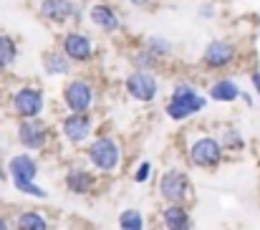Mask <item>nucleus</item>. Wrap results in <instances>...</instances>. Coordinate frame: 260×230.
Wrapping results in <instances>:
<instances>
[{
	"label": "nucleus",
	"instance_id": "9d476101",
	"mask_svg": "<svg viewBox=\"0 0 260 230\" xmlns=\"http://www.w3.org/2000/svg\"><path fill=\"white\" fill-rule=\"evenodd\" d=\"M121 89L124 94L137 101V104H154L162 94V78L157 71H144V69H129L121 78Z\"/></svg>",
	"mask_w": 260,
	"mask_h": 230
},
{
	"label": "nucleus",
	"instance_id": "c85d7f7f",
	"mask_svg": "<svg viewBox=\"0 0 260 230\" xmlns=\"http://www.w3.org/2000/svg\"><path fill=\"white\" fill-rule=\"evenodd\" d=\"M250 86H253V91L260 96V69L250 71Z\"/></svg>",
	"mask_w": 260,
	"mask_h": 230
},
{
	"label": "nucleus",
	"instance_id": "1a4fd4ad",
	"mask_svg": "<svg viewBox=\"0 0 260 230\" xmlns=\"http://www.w3.org/2000/svg\"><path fill=\"white\" fill-rule=\"evenodd\" d=\"M36 15L53 25V28H71V25H81L86 8L81 0H38L36 5Z\"/></svg>",
	"mask_w": 260,
	"mask_h": 230
},
{
	"label": "nucleus",
	"instance_id": "dca6fc26",
	"mask_svg": "<svg viewBox=\"0 0 260 230\" xmlns=\"http://www.w3.org/2000/svg\"><path fill=\"white\" fill-rule=\"evenodd\" d=\"M76 66L66 59V53L58 48V46H48L41 51V71L48 78H69L74 76Z\"/></svg>",
	"mask_w": 260,
	"mask_h": 230
},
{
	"label": "nucleus",
	"instance_id": "a878e982",
	"mask_svg": "<svg viewBox=\"0 0 260 230\" xmlns=\"http://www.w3.org/2000/svg\"><path fill=\"white\" fill-rule=\"evenodd\" d=\"M20 195H25V197H33V200H46L48 197V190L43 187V185H38V182H18V185H13Z\"/></svg>",
	"mask_w": 260,
	"mask_h": 230
},
{
	"label": "nucleus",
	"instance_id": "bb28decb",
	"mask_svg": "<svg viewBox=\"0 0 260 230\" xmlns=\"http://www.w3.org/2000/svg\"><path fill=\"white\" fill-rule=\"evenodd\" d=\"M119 3L129 10H149L154 5V0H119Z\"/></svg>",
	"mask_w": 260,
	"mask_h": 230
},
{
	"label": "nucleus",
	"instance_id": "393cba45",
	"mask_svg": "<svg viewBox=\"0 0 260 230\" xmlns=\"http://www.w3.org/2000/svg\"><path fill=\"white\" fill-rule=\"evenodd\" d=\"M152 175H154V162H152V159H142V162L134 167L132 180H134V185H147V182L152 180Z\"/></svg>",
	"mask_w": 260,
	"mask_h": 230
},
{
	"label": "nucleus",
	"instance_id": "39448f33",
	"mask_svg": "<svg viewBox=\"0 0 260 230\" xmlns=\"http://www.w3.org/2000/svg\"><path fill=\"white\" fill-rule=\"evenodd\" d=\"M48 109V96L46 89L38 83H18L10 94H8V111L20 122V119H38L43 117Z\"/></svg>",
	"mask_w": 260,
	"mask_h": 230
},
{
	"label": "nucleus",
	"instance_id": "4468645a",
	"mask_svg": "<svg viewBox=\"0 0 260 230\" xmlns=\"http://www.w3.org/2000/svg\"><path fill=\"white\" fill-rule=\"evenodd\" d=\"M99 172H93L88 164H71L63 175V187L69 195L76 197H88L99 190Z\"/></svg>",
	"mask_w": 260,
	"mask_h": 230
},
{
	"label": "nucleus",
	"instance_id": "cd10ccee",
	"mask_svg": "<svg viewBox=\"0 0 260 230\" xmlns=\"http://www.w3.org/2000/svg\"><path fill=\"white\" fill-rule=\"evenodd\" d=\"M197 15L210 20V18H215V15H217V10H215V5L207 0V3H200V5H197Z\"/></svg>",
	"mask_w": 260,
	"mask_h": 230
},
{
	"label": "nucleus",
	"instance_id": "9b49d317",
	"mask_svg": "<svg viewBox=\"0 0 260 230\" xmlns=\"http://www.w3.org/2000/svg\"><path fill=\"white\" fill-rule=\"evenodd\" d=\"M86 23L106 38L121 36L126 31V20L111 0H91L86 5Z\"/></svg>",
	"mask_w": 260,
	"mask_h": 230
},
{
	"label": "nucleus",
	"instance_id": "c756f323",
	"mask_svg": "<svg viewBox=\"0 0 260 230\" xmlns=\"http://www.w3.org/2000/svg\"><path fill=\"white\" fill-rule=\"evenodd\" d=\"M240 101H243L245 106H255V101H253V94H250V91H243V94H240Z\"/></svg>",
	"mask_w": 260,
	"mask_h": 230
},
{
	"label": "nucleus",
	"instance_id": "423d86ee",
	"mask_svg": "<svg viewBox=\"0 0 260 230\" xmlns=\"http://www.w3.org/2000/svg\"><path fill=\"white\" fill-rule=\"evenodd\" d=\"M184 157H187V164L192 169H202V172H212L217 169L228 152L222 150L220 145V137L217 134H197L187 142V150H184Z\"/></svg>",
	"mask_w": 260,
	"mask_h": 230
},
{
	"label": "nucleus",
	"instance_id": "5701e85b",
	"mask_svg": "<svg viewBox=\"0 0 260 230\" xmlns=\"http://www.w3.org/2000/svg\"><path fill=\"white\" fill-rule=\"evenodd\" d=\"M217 137H220V145H222V150L228 154H240V152H245V147H248L245 134L235 124H225Z\"/></svg>",
	"mask_w": 260,
	"mask_h": 230
},
{
	"label": "nucleus",
	"instance_id": "2eb2a0df",
	"mask_svg": "<svg viewBox=\"0 0 260 230\" xmlns=\"http://www.w3.org/2000/svg\"><path fill=\"white\" fill-rule=\"evenodd\" d=\"M5 172H8L13 185H18V182H36L38 172H41V164H38V159L30 152H18L8 159Z\"/></svg>",
	"mask_w": 260,
	"mask_h": 230
},
{
	"label": "nucleus",
	"instance_id": "412c9836",
	"mask_svg": "<svg viewBox=\"0 0 260 230\" xmlns=\"http://www.w3.org/2000/svg\"><path fill=\"white\" fill-rule=\"evenodd\" d=\"M13 230H51V218L46 213H41V210L25 208V210L15 213Z\"/></svg>",
	"mask_w": 260,
	"mask_h": 230
},
{
	"label": "nucleus",
	"instance_id": "0eeeda50",
	"mask_svg": "<svg viewBox=\"0 0 260 230\" xmlns=\"http://www.w3.org/2000/svg\"><path fill=\"white\" fill-rule=\"evenodd\" d=\"M240 59V46L233 41V38H225V36H217V38H210L200 53V69L207 71V74H225L230 71Z\"/></svg>",
	"mask_w": 260,
	"mask_h": 230
},
{
	"label": "nucleus",
	"instance_id": "a211bd4d",
	"mask_svg": "<svg viewBox=\"0 0 260 230\" xmlns=\"http://www.w3.org/2000/svg\"><path fill=\"white\" fill-rule=\"evenodd\" d=\"M159 225L162 230H192L194 220L187 205H165L159 210Z\"/></svg>",
	"mask_w": 260,
	"mask_h": 230
},
{
	"label": "nucleus",
	"instance_id": "aec40b11",
	"mask_svg": "<svg viewBox=\"0 0 260 230\" xmlns=\"http://www.w3.org/2000/svg\"><path fill=\"white\" fill-rule=\"evenodd\" d=\"M154 59H159L162 64H167V61H172L174 53H177V46H174L172 38H167V36H162V33H152V36H144L142 41H139Z\"/></svg>",
	"mask_w": 260,
	"mask_h": 230
},
{
	"label": "nucleus",
	"instance_id": "ddd939ff",
	"mask_svg": "<svg viewBox=\"0 0 260 230\" xmlns=\"http://www.w3.org/2000/svg\"><path fill=\"white\" fill-rule=\"evenodd\" d=\"M56 129H58V137L71 150H84L96 134V119H93V114H71V111H66V114H61Z\"/></svg>",
	"mask_w": 260,
	"mask_h": 230
},
{
	"label": "nucleus",
	"instance_id": "f8f14e48",
	"mask_svg": "<svg viewBox=\"0 0 260 230\" xmlns=\"http://www.w3.org/2000/svg\"><path fill=\"white\" fill-rule=\"evenodd\" d=\"M53 127L38 117V119H20L15 124V142L20 145L23 152H30V154H38V152H46L51 150L53 145Z\"/></svg>",
	"mask_w": 260,
	"mask_h": 230
},
{
	"label": "nucleus",
	"instance_id": "20e7f679",
	"mask_svg": "<svg viewBox=\"0 0 260 230\" xmlns=\"http://www.w3.org/2000/svg\"><path fill=\"white\" fill-rule=\"evenodd\" d=\"M56 46L66 53V59L76 66V69H86L99 59V43L96 38L84 31L81 25H71L63 28L56 38Z\"/></svg>",
	"mask_w": 260,
	"mask_h": 230
},
{
	"label": "nucleus",
	"instance_id": "f3484780",
	"mask_svg": "<svg viewBox=\"0 0 260 230\" xmlns=\"http://www.w3.org/2000/svg\"><path fill=\"white\" fill-rule=\"evenodd\" d=\"M205 94H207V99L215 101V104H235V101H240L243 89H240L238 78L228 76V74H217V76L207 83V91H205Z\"/></svg>",
	"mask_w": 260,
	"mask_h": 230
},
{
	"label": "nucleus",
	"instance_id": "f257e3e1",
	"mask_svg": "<svg viewBox=\"0 0 260 230\" xmlns=\"http://www.w3.org/2000/svg\"><path fill=\"white\" fill-rule=\"evenodd\" d=\"M207 106H210L207 94H202L192 78H177L167 94V101H165V117L170 122L182 124V122H189L197 114H202Z\"/></svg>",
	"mask_w": 260,
	"mask_h": 230
},
{
	"label": "nucleus",
	"instance_id": "7c9ffc66",
	"mask_svg": "<svg viewBox=\"0 0 260 230\" xmlns=\"http://www.w3.org/2000/svg\"><path fill=\"white\" fill-rule=\"evenodd\" d=\"M0 230H13V220L3 213H0Z\"/></svg>",
	"mask_w": 260,
	"mask_h": 230
},
{
	"label": "nucleus",
	"instance_id": "f03ea898",
	"mask_svg": "<svg viewBox=\"0 0 260 230\" xmlns=\"http://www.w3.org/2000/svg\"><path fill=\"white\" fill-rule=\"evenodd\" d=\"M84 157L93 172H99L101 177H111V175H119L124 167V145L116 134L101 132V134H93V139L84 147Z\"/></svg>",
	"mask_w": 260,
	"mask_h": 230
},
{
	"label": "nucleus",
	"instance_id": "6ab92c4d",
	"mask_svg": "<svg viewBox=\"0 0 260 230\" xmlns=\"http://www.w3.org/2000/svg\"><path fill=\"white\" fill-rule=\"evenodd\" d=\"M18 56H20L18 38L13 33H8V31H0V76H8L15 69Z\"/></svg>",
	"mask_w": 260,
	"mask_h": 230
},
{
	"label": "nucleus",
	"instance_id": "6e6552de",
	"mask_svg": "<svg viewBox=\"0 0 260 230\" xmlns=\"http://www.w3.org/2000/svg\"><path fill=\"white\" fill-rule=\"evenodd\" d=\"M157 195L165 205H187L194 197V185L187 169L167 167L157 177Z\"/></svg>",
	"mask_w": 260,
	"mask_h": 230
},
{
	"label": "nucleus",
	"instance_id": "b1692460",
	"mask_svg": "<svg viewBox=\"0 0 260 230\" xmlns=\"http://www.w3.org/2000/svg\"><path fill=\"white\" fill-rule=\"evenodd\" d=\"M116 223H119V230H147V218L139 208H124Z\"/></svg>",
	"mask_w": 260,
	"mask_h": 230
},
{
	"label": "nucleus",
	"instance_id": "4be33fe9",
	"mask_svg": "<svg viewBox=\"0 0 260 230\" xmlns=\"http://www.w3.org/2000/svg\"><path fill=\"white\" fill-rule=\"evenodd\" d=\"M126 61H129L132 69H144V71H157V74H162V69H165V64L159 59H154L142 43H137L134 48H129Z\"/></svg>",
	"mask_w": 260,
	"mask_h": 230
},
{
	"label": "nucleus",
	"instance_id": "7ed1b4c3",
	"mask_svg": "<svg viewBox=\"0 0 260 230\" xmlns=\"http://www.w3.org/2000/svg\"><path fill=\"white\" fill-rule=\"evenodd\" d=\"M58 104L63 106V111H71V114H93V109L99 104L96 78L88 74L69 76L58 91Z\"/></svg>",
	"mask_w": 260,
	"mask_h": 230
}]
</instances>
